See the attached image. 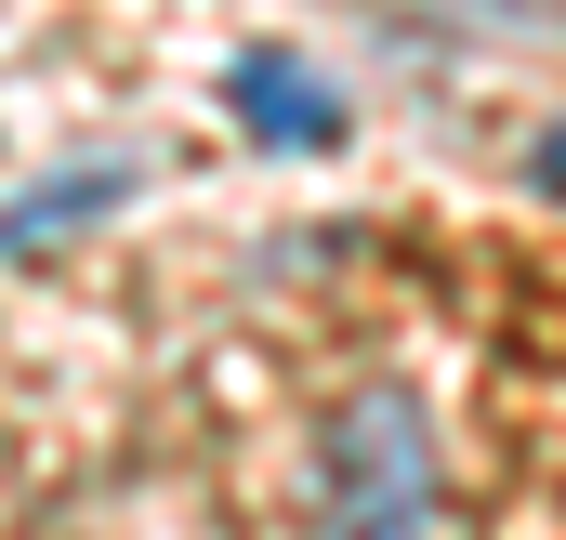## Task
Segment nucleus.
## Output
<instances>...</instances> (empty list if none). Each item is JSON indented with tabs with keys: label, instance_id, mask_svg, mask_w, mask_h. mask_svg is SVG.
Masks as SVG:
<instances>
[{
	"label": "nucleus",
	"instance_id": "20e7f679",
	"mask_svg": "<svg viewBox=\"0 0 566 540\" xmlns=\"http://www.w3.org/2000/svg\"><path fill=\"white\" fill-rule=\"evenodd\" d=\"M461 13H501V27H566V0H461Z\"/></svg>",
	"mask_w": 566,
	"mask_h": 540
},
{
	"label": "nucleus",
	"instance_id": "7ed1b4c3",
	"mask_svg": "<svg viewBox=\"0 0 566 540\" xmlns=\"http://www.w3.org/2000/svg\"><path fill=\"white\" fill-rule=\"evenodd\" d=\"M119 185H133V172H66V185H40L27 211H0V251H40L53 225H93V211H106Z\"/></svg>",
	"mask_w": 566,
	"mask_h": 540
},
{
	"label": "nucleus",
	"instance_id": "f03ea898",
	"mask_svg": "<svg viewBox=\"0 0 566 540\" xmlns=\"http://www.w3.org/2000/svg\"><path fill=\"white\" fill-rule=\"evenodd\" d=\"M238 120L251 133H277V145H329L343 120H329V93L290 66V53H238Z\"/></svg>",
	"mask_w": 566,
	"mask_h": 540
},
{
	"label": "nucleus",
	"instance_id": "f257e3e1",
	"mask_svg": "<svg viewBox=\"0 0 566 540\" xmlns=\"http://www.w3.org/2000/svg\"><path fill=\"white\" fill-rule=\"evenodd\" d=\"M316 540H434V448L409 396H343L316 435Z\"/></svg>",
	"mask_w": 566,
	"mask_h": 540
}]
</instances>
